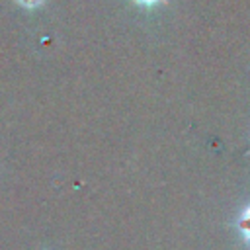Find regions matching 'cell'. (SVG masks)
I'll return each instance as SVG.
<instances>
[{
  "label": "cell",
  "instance_id": "cell-2",
  "mask_svg": "<svg viewBox=\"0 0 250 250\" xmlns=\"http://www.w3.org/2000/svg\"><path fill=\"white\" fill-rule=\"evenodd\" d=\"M21 4H25V6H35V4H39L41 0H20Z\"/></svg>",
  "mask_w": 250,
  "mask_h": 250
},
{
  "label": "cell",
  "instance_id": "cell-1",
  "mask_svg": "<svg viewBox=\"0 0 250 250\" xmlns=\"http://www.w3.org/2000/svg\"><path fill=\"white\" fill-rule=\"evenodd\" d=\"M238 227H240V230H242V234H244V238L250 242V207L242 213V217H240V223H238Z\"/></svg>",
  "mask_w": 250,
  "mask_h": 250
},
{
  "label": "cell",
  "instance_id": "cell-3",
  "mask_svg": "<svg viewBox=\"0 0 250 250\" xmlns=\"http://www.w3.org/2000/svg\"><path fill=\"white\" fill-rule=\"evenodd\" d=\"M137 2H141V4H145V6H154V4L160 2V0H137Z\"/></svg>",
  "mask_w": 250,
  "mask_h": 250
}]
</instances>
